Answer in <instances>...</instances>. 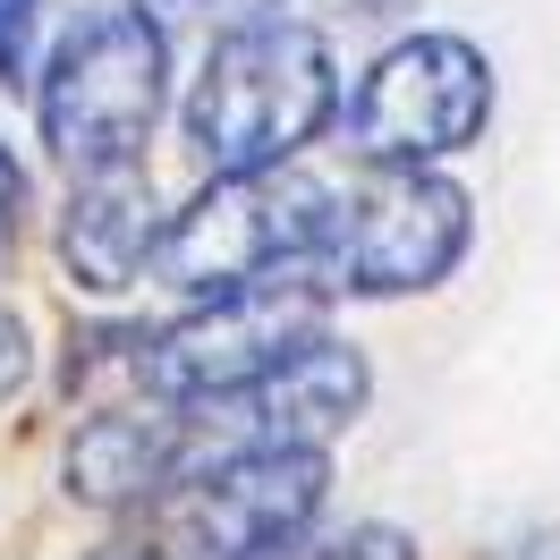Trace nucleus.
I'll return each mask as SVG.
<instances>
[{"label":"nucleus","instance_id":"nucleus-6","mask_svg":"<svg viewBox=\"0 0 560 560\" xmlns=\"http://www.w3.org/2000/svg\"><path fill=\"white\" fill-rule=\"evenodd\" d=\"M467 255V196L433 171H374L357 196L331 205L315 255V289H357V298H399L433 289Z\"/></svg>","mask_w":560,"mask_h":560},{"label":"nucleus","instance_id":"nucleus-3","mask_svg":"<svg viewBox=\"0 0 560 560\" xmlns=\"http://www.w3.org/2000/svg\"><path fill=\"white\" fill-rule=\"evenodd\" d=\"M331 187L306 171H255V178H212L196 205L162 230L153 280L187 298H238L272 280H306L331 230Z\"/></svg>","mask_w":560,"mask_h":560},{"label":"nucleus","instance_id":"nucleus-8","mask_svg":"<svg viewBox=\"0 0 560 560\" xmlns=\"http://www.w3.org/2000/svg\"><path fill=\"white\" fill-rule=\"evenodd\" d=\"M162 212H153V187L137 178V162L128 171H103V178H85L77 187V205L69 221H60V255H69V272L77 289H128V280L162 255Z\"/></svg>","mask_w":560,"mask_h":560},{"label":"nucleus","instance_id":"nucleus-7","mask_svg":"<svg viewBox=\"0 0 560 560\" xmlns=\"http://www.w3.org/2000/svg\"><path fill=\"white\" fill-rule=\"evenodd\" d=\"M485 119H492V69H485V51L458 35L390 43L349 103L357 153H374L383 171H417L433 153L476 144Z\"/></svg>","mask_w":560,"mask_h":560},{"label":"nucleus","instance_id":"nucleus-5","mask_svg":"<svg viewBox=\"0 0 560 560\" xmlns=\"http://www.w3.org/2000/svg\"><path fill=\"white\" fill-rule=\"evenodd\" d=\"M315 340H323V289L315 280H272V289L212 298L205 315L137 340V383L171 408H205V399H238V390L272 383Z\"/></svg>","mask_w":560,"mask_h":560},{"label":"nucleus","instance_id":"nucleus-9","mask_svg":"<svg viewBox=\"0 0 560 560\" xmlns=\"http://www.w3.org/2000/svg\"><path fill=\"white\" fill-rule=\"evenodd\" d=\"M35 26H43V0H0V85L35 77Z\"/></svg>","mask_w":560,"mask_h":560},{"label":"nucleus","instance_id":"nucleus-1","mask_svg":"<svg viewBox=\"0 0 560 560\" xmlns=\"http://www.w3.org/2000/svg\"><path fill=\"white\" fill-rule=\"evenodd\" d=\"M331 51L315 26H246L212 43L205 77L187 94V144L205 153L212 178H255L289 171V153L331 119Z\"/></svg>","mask_w":560,"mask_h":560},{"label":"nucleus","instance_id":"nucleus-2","mask_svg":"<svg viewBox=\"0 0 560 560\" xmlns=\"http://www.w3.org/2000/svg\"><path fill=\"white\" fill-rule=\"evenodd\" d=\"M162 69H171V43L153 26V9L144 0H94L43 69V94H35L43 144L77 178L128 171L137 144L153 137V119H162Z\"/></svg>","mask_w":560,"mask_h":560},{"label":"nucleus","instance_id":"nucleus-13","mask_svg":"<svg viewBox=\"0 0 560 560\" xmlns=\"http://www.w3.org/2000/svg\"><path fill=\"white\" fill-rule=\"evenodd\" d=\"M26 383V331H18V315L0 306V399Z\"/></svg>","mask_w":560,"mask_h":560},{"label":"nucleus","instance_id":"nucleus-4","mask_svg":"<svg viewBox=\"0 0 560 560\" xmlns=\"http://www.w3.org/2000/svg\"><path fill=\"white\" fill-rule=\"evenodd\" d=\"M323 510V451H264L178 476L144 501L137 560H272Z\"/></svg>","mask_w":560,"mask_h":560},{"label":"nucleus","instance_id":"nucleus-14","mask_svg":"<svg viewBox=\"0 0 560 560\" xmlns=\"http://www.w3.org/2000/svg\"><path fill=\"white\" fill-rule=\"evenodd\" d=\"M340 18H357V26H390V18H408L417 0H331Z\"/></svg>","mask_w":560,"mask_h":560},{"label":"nucleus","instance_id":"nucleus-11","mask_svg":"<svg viewBox=\"0 0 560 560\" xmlns=\"http://www.w3.org/2000/svg\"><path fill=\"white\" fill-rule=\"evenodd\" d=\"M315 560H417V552H408V535H390V526H357V535H340V544L315 552Z\"/></svg>","mask_w":560,"mask_h":560},{"label":"nucleus","instance_id":"nucleus-12","mask_svg":"<svg viewBox=\"0 0 560 560\" xmlns=\"http://www.w3.org/2000/svg\"><path fill=\"white\" fill-rule=\"evenodd\" d=\"M18 205H26V178H18V162H9V144H0V255L18 246Z\"/></svg>","mask_w":560,"mask_h":560},{"label":"nucleus","instance_id":"nucleus-10","mask_svg":"<svg viewBox=\"0 0 560 560\" xmlns=\"http://www.w3.org/2000/svg\"><path fill=\"white\" fill-rule=\"evenodd\" d=\"M178 18H196V26H221V35H246V26H272L280 0H162Z\"/></svg>","mask_w":560,"mask_h":560}]
</instances>
